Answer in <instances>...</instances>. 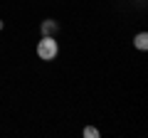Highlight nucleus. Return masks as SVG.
I'll return each instance as SVG.
<instances>
[{
  "mask_svg": "<svg viewBox=\"0 0 148 138\" xmlns=\"http://www.w3.org/2000/svg\"><path fill=\"white\" fill-rule=\"evenodd\" d=\"M57 54H59V44H57L54 37H42L37 42V57L42 59V62H52Z\"/></svg>",
  "mask_w": 148,
  "mask_h": 138,
  "instance_id": "f257e3e1",
  "label": "nucleus"
},
{
  "mask_svg": "<svg viewBox=\"0 0 148 138\" xmlns=\"http://www.w3.org/2000/svg\"><path fill=\"white\" fill-rule=\"evenodd\" d=\"M40 32H42V37H57V32H59L57 20H52V17L42 20V25H40Z\"/></svg>",
  "mask_w": 148,
  "mask_h": 138,
  "instance_id": "f03ea898",
  "label": "nucleus"
},
{
  "mask_svg": "<svg viewBox=\"0 0 148 138\" xmlns=\"http://www.w3.org/2000/svg\"><path fill=\"white\" fill-rule=\"evenodd\" d=\"M133 44H136V49H141V52L148 49V35L146 32H138L136 37H133Z\"/></svg>",
  "mask_w": 148,
  "mask_h": 138,
  "instance_id": "7ed1b4c3",
  "label": "nucleus"
},
{
  "mask_svg": "<svg viewBox=\"0 0 148 138\" xmlns=\"http://www.w3.org/2000/svg\"><path fill=\"white\" fill-rule=\"evenodd\" d=\"M84 136H86V138H99V128L86 126V128H84Z\"/></svg>",
  "mask_w": 148,
  "mask_h": 138,
  "instance_id": "20e7f679",
  "label": "nucleus"
}]
</instances>
